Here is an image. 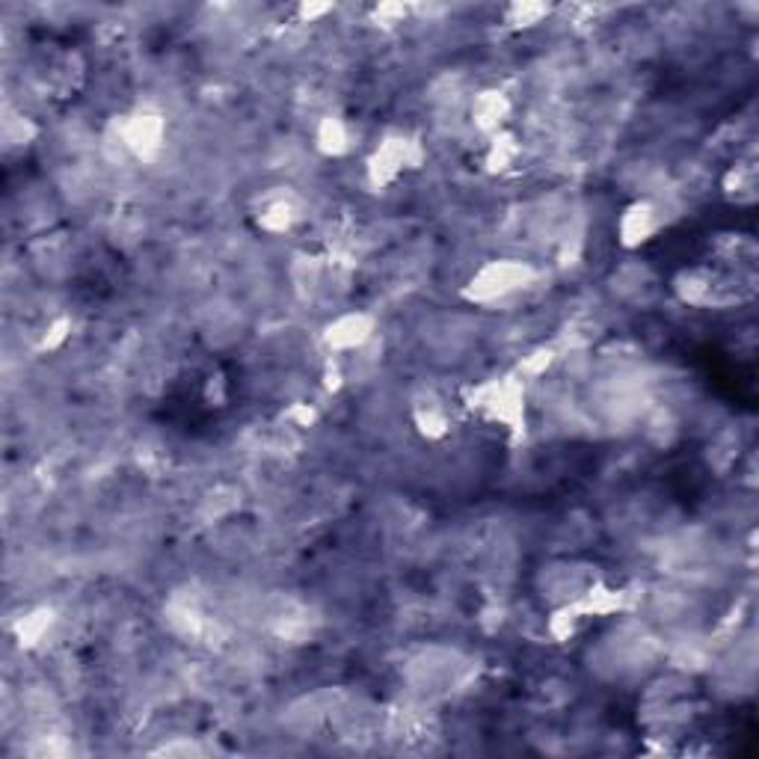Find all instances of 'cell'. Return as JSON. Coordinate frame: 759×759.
Returning <instances> with one entry per match:
<instances>
[{
	"instance_id": "obj_5",
	"label": "cell",
	"mask_w": 759,
	"mask_h": 759,
	"mask_svg": "<svg viewBox=\"0 0 759 759\" xmlns=\"http://www.w3.org/2000/svg\"><path fill=\"white\" fill-rule=\"evenodd\" d=\"M668 223H671V214H668V205L661 199H635V202L623 208L621 217H617V226H614L617 244L623 249L647 247L650 241H656L668 228Z\"/></svg>"
},
{
	"instance_id": "obj_1",
	"label": "cell",
	"mask_w": 759,
	"mask_h": 759,
	"mask_svg": "<svg viewBox=\"0 0 759 759\" xmlns=\"http://www.w3.org/2000/svg\"><path fill=\"white\" fill-rule=\"evenodd\" d=\"M466 406L481 422L502 427L513 439H523L528 431V392L520 375H499L481 380L466 394Z\"/></svg>"
},
{
	"instance_id": "obj_11",
	"label": "cell",
	"mask_w": 759,
	"mask_h": 759,
	"mask_svg": "<svg viewBox=\"0 0 759 759\" xmlns=\"http://www.w3.org/2000/svg\"><path fill=\"white\" fill-rule=\"evenodd\" d=\"M721 193L730 199L733 205L748 208L759 197V176L754 160H736L724 178H721Z\"/></svg>"
},
{
	"instance_id": "obj_9",
	"label": "cell",
	"mask_w": 759,
	"mask_h": 759,
	"mask_svg": "<svg viewBox=\"0 0 759 759\" xmlns=\"http://www.w3.org/2000/svg\"><path fill=\"white\" fill-rule=\"evenodd\" d=\"M472 125L481 131L483 137H493L499 131H507L511 122L513 101L504 89H481L472 99Z\"/></svg>"
},
{
	"instance_id": "obj_15",
	"label": "cell",
	"mask_w": 759,
	"mask_h": 759,
	"mask_svg": "<svg viewBox=\"0 0 759 759\" xmlns=\"http://www.w3.org/2000/svg\"><path fill=\"white\" fill-rule=\"evenodd\" d=\"M36 134H40V129L33 125V119L24 116V113L7 110V119H3V139H7V146H30Z\"/></svg>"
},
{
	"instance_id": "obj_14",
	"label": "cell",
	"mask_w": 759,
	"mask_h": 759,
	"mask_svg": "<svg viewBox=\"0 0 759 759\" xmlns=\"http://www.w3.org/2000/svg\"><path fill=\"white\" fill-rule=\"evenodd\" d=\"M504 15H507V24H513V27L528 30L537 27L543 19H549L552 7L549 3H528V0H523V3H511Z\"/></svg>"
},
{
	"instance_id": "obj_10",
	"label": "cell",
	"mask_w": 759,
	"mask_h": 759,
	"mask_svg": "<svg viewBox=\"0 0 759 759\" xmlns=\"http://www.w3.org/2000/svg\"><path fill=\"white\" fill-rule=\"evenodd\" d=\"M315 148L324 158H345L354 148V129L345 116L326 113L315 125Z\"/></svg>"
},
{
	"instance_id": "obj_7",
	"label": "cell",
	"mask_w": 759,
	"mask_h": 759,
	"mask_svg": "<svg viewBox=\"0 0 759 759\" xmlns=\"http://www.w3.org/2000/svg\"><path fill=\"white\" fill-rule=\"evenodd\" d=\"M119 139L137 160H155L167 146V119L148 110H137L119 122Z\"/></svg>"
},
{
	"instance_id": "obj_16",
	"label": "cell",
	"mask_w": 759,
	"mask_h": 759,
	"mask_svg": "<svg viewBox=\"0 0 759 759\" xmlns=\"http://www.w3.org/2000/svg\"><path fill=\"white\" fill-rule=\"evenodd\" d=\"M51 623H54V614L48 612V609H36V612H30L24 621L19 623V638L24 647H36V644L45 638L51 632Z\"/></svg>"
},
{
	"instance_id": "obj_6",
	"label": "cell",
	"mask_w": 759,
	"mask_h": 759,
	"mask_svg": "<svg viewBox=\"0 0 759 759\" xmlns=\"http://www.w3.org/2000/svg\"><path fill=\"white\" fill-rule=\"evenodd\" d=\"M377 336V317L371 312H359V309H350V312H342L330 324L324 326V347L330 354L336 356H350L366 350Z\"/></svg>"
},
{
	"instance_id": "obj_8",
	"label": "cell",
	"mask_w": 759,
	"mask_h": 759,
	"mask_svg": "<svg viewBox=\"0 0 759 759\" xmlns=\"http://www.w3.org/2000/svg\"><path fill=\"white\" fill-rule=\"evenodd\" d=\"M413 424L424 439H434V443L436 439H445L454 427L451 406H448V401H445L439 392H434V389L418 392L413 398Z\"/></svg>"
},
{
	"instance_id": "obj_18",
	"label": "cell",
	"mask_w": 759,
	"mask_h": 759,
	"mask_svg": "<svg viewBox=\"0 0 759 759\" xmlns=\"http://www.w3.org/2000/svg\"><path fill=\"white\" fill-rule=\"evenodd\" d=\"M297 12H300V19L306 21V24H315V21H321L330 12H336V7L333 3H303Z\"/></svg>"
},
{
	"instance_id": "obj_2",
	"label": "cell",
	"mask_w": 759,
	"mask_h": 759,
	"mask_svg": "<svg viewBox=\"0 0 759 759\" xmlns=\"http://www.w3.org/2000/svg\"><path fill=\"white\" fill-rule=\"evenodd\" d=\"M739 282L741 274H724L718 267L694 265L682 267L680 274L671 279V291L682 306L721 309L750 300L754 291H741Z\"/></svg>"
},
{
	"instance_id": "obj_12",
	"label": "cell",
	"mask_w": 759,
	"mask_h": 759,
	"mask_svg": "<svg viewBox=\"0 0 759 759\" xmlns=\"http://www.w3.org/2000/svg\"><path fill=\"white\" fill-rule=\"evenodd\" d=\"M520 155H523V143H520V137H516L513 131H499V134H493V137H487L481 164L487 172L502 176V172L516 167Z\"/></svg>"
},
{
	"instance_id": "obj_4",
	"label": "cell",
	"mask_w": 759,
	"mask_h": 759,
	"mask_svg": "<svg viewBox=\"0 0 759 759\" xmlns=\"http://www.w3.org/2000/svg\"><path fill=\"white\" fill-rule=\"evenodd\" d=\"M424 158H427V152H424L422 139L413 137V134H404V131H392V134H386L375 146V152L368 155V185L375 190L392 188L394 181H401L410 169L422 167Z\"/></svg>"
},
{
	"instance_id": "obj_13",
	"label": "cell",
	"mask_w": 759,
	"mask_h": 759,
	"mask_svg": "<svg viewBox=\"0 0 759 759\" xmlns=\"http://www.w3.org/2000/svg\"><path fill=\"white\" fill-rule=\"evenodd\" d=\"M300 220V211H297V202L286 193H277V197H267L258 208V228H265L267 235H286L297 226Z\"/></svg>"
},
{
	"instance_id": "obj_17",
	"label": "cell",
	"mask_w": 759,
	"mask_h": 759,
	"mask_svg": "<svg viewBox=\"0 0 759 759\" xmlns=\"http://www.w3.org/2000/svg\"><path fill=\"white\" fill-rule=\"evenodd\" d=\"M377 24H401L406 19V7L401 3H380L375 10Z\"/></svg>"
},
{
	"instance_id": "obj_3",
	"label": "cell",
	"mask_w": 759,
	"mask_h": 759,
	"mask_svg": "<svg viewBox=\"0 0 759 759\" xmlns=\"http://www.w3.org/2000/svg\"><path fill=\"white\" fill-rule=\"evenodd\" d=\"M537 277H540L537 267L523 261V258H490L466 279L464 300H469L475 306H493L507 297L523 294L525 288L537 282Z\"/></svg>"
}]
</instances>
